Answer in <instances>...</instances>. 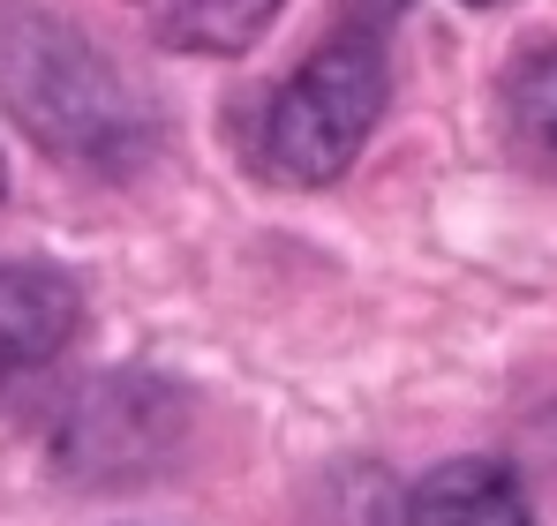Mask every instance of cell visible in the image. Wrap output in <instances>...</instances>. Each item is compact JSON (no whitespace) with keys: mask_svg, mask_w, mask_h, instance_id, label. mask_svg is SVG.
<instances>
[{"mask_svg":"<svg viewBox=\"0 0 557 526\" xmlns=\"http://www.w3.org/2000/svg\"><path fill=\"white\" fill-rule=\"evenodd\" d=\"M0 105L61 166L136 174L159 151V113L91 38L30 0H0Z\"/></svg>","mask_w":557,"mask_h":526,"instance_id":"1","label":"cell"},{"mask_svg":"<svg viewBox=\"0 0 557 526\" xmlns=\"http://www.w3.org/2000/svg\"><path fill=\"white\" fill-rule=\"evenodd\" d=\"M384 113V53L362 30L324 38L257 113V166L286 188H324L339 180Z\"/></svg>","mask_w":557,"mask_h":526,"instance_id":"2","label":"cell"},{"mask_svg":"<svg viewBox=\"0 0 557 526\" xmlns=\"http://www.w3.org/2000/svg\"><path fill=\"white\" fill-rule=\"evenodd\" d=\"M84 324V301L46 263H0V391L46 376Z\"/></svg>","mask_w":557,"mask_h":526,"instance_id":"3","label":"cell"},{"mask_svg":"<svg viewBox=\"0 0 557 526\" xmlns=\"http://www.w3.org/2000/svg\"><path fill=\"white\" fill-rule=\"evenodd\" d=\"M407 526H535V504L505 459H445L414 481Z\"/></svg>","mask_w":557,"mask_h":526,"instance_id":"4","label":"cell"},{"mask_svg":"<svg viewBox=\"0 0 557 526\" xmlns=\"http://www.w3.org/2000/svg\"><path fill=\"white\" fill-rule=\"evenodd\" d=\"M278 0H144V23L174 53H249L272 30Z\"/></svg>","mask_w":557,"mask_h":526,"instance_id":"5","label":"cell"},{"mask_svg":"<svg viewBox=\"0 0 557 526\" xmlns=\"http://www.w3.org/2000/svg\"><path fill=\"white\" fill-rule=\"evenodd\" d=\"M505 128H512V143L557 174V46L543 53H528L512 76H505Z\"/></svg>","mask_w":557,"mask_h":526,"instance_id":"6","label":"cell"},{"mask_svg":"<svg viewBox=\"0 0 557 526\" xmlns=\"http://www.w3.org/2000/svg\"><path fill=\"white\" fill-rule=\"evenodd\" d=\"M535 459H543V474L557 481V406L543 414V422H535Z\"/></svg>","mask_w":557,"mask_h":526,"instance_id":"7","label":"cell"},{"mask_svg":"<svg viewBox=\"0 0 557 526\" xmlns=\"http://www.w3.org/2000/svg\"><path fill=\"white\" fill-rule=\"evenodd\" d=\"M0 196H8V166H0Z\"/></svg>","mask_w":557,"mask_h":526,"instance_id":"8","label":"cell"}]
</instances>
